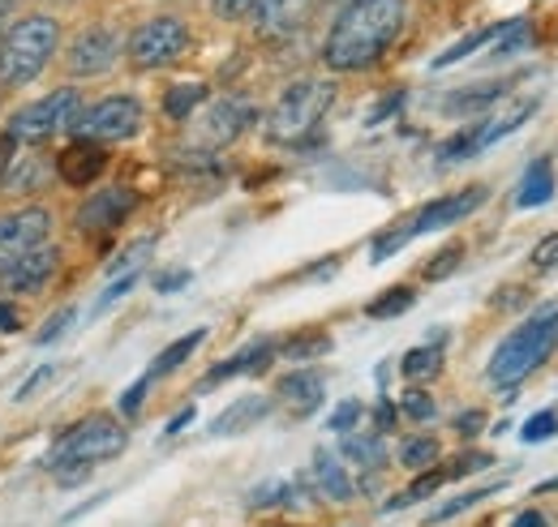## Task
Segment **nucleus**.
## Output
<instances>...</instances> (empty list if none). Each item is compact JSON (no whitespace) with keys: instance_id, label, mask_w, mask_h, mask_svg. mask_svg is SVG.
I'll use <instances>...</instances> for the list:
<instances>
[{"instance_id":"33","label":"nucleus","mask_w":558,"mask_h":527,"mask_svg":"<svg viewBox=\"0 0 558 527\" xmlns=\"http://www.w3.org/2000/svg\"><path fill=\"white\" fill-rule=\"evenodd\" d=\"M489 493H498V489H494V485H489V489H469V493H460V498H451V502H442V506H438V511H434V515H429L425 524H442V519H456L460 511H469V506H477V502H486Z\"/></svg>"},{"instance_id":"17","label":"nucleus","mask_w":558,"mask_h":527,"mask_svg":"<svg viewBox=\"0 0 558 527\" xmlns=\"http://www.w3.org/2000/svg\"><path fill=\"white\" fill-rule=\"evenodd\" d=\"M276 391H279V403H283L292 416H310V412L323 403V395H327V382H323L318 369H301V373H288Z\"/></svg>"},{"instance_id":"49","label":"nucleus","mask_w":558,"mask_h":527,"mask_svg":"<svg viewBox=\"0 0 558 527\" xmlns=\"http://www.w3.org/2000/svg\"><path fill=\"white\" fill-rule=\"evenodd\" d=\"M482 425H486V416H482V412H464V416L456 420V429H460L464 438H473V433H482Z\"/></svg>"},{"instance_id":"42","label":"nucleus","mask_w":558,"mask_h":527,"mask_svg":"<svg viewBox=\"0 0 558 527\" xmlns=\"http://www.w3.org/2000/svg\"><path fill=\"white\" fill-rule=\"evenodd\" d=\"M400 407H404V416H409V420H429V416H434V399L425 395V391H409Z\"/></svg>"},{"instance_id":"7","label":"nucleus","mask_w":558,"mask_h":527,"mask_svg":"<svg viewBox=\"0 0 558 527\" xmlns=\"http://www.w3.org/2000/svg\"><path fill=\"white\" fill-rule=\"evenodd\" d=\"M190 48V26L181 17H150L125 44V57L134 69H163Z\"/></svg>"},{"instance_id":"34","label":"nucleus","mask_w":558,"mask_h":527,"mask_svg":"<svg viewBox=\"0 0 558 527\" xmlns=\"http://www.w3.org/2000/svg\"><path fill=\"white\" fill-rule=\"evenodd\" d=\"M477 137H482V121L477 125H469L464 133H456L442 150H438V159L442 163H456V159H469V155H477Z\"/></svg>"},{"instance_id":"48","label":"nucleus","mask_w":558,"mask_h":527,"mask_svg":"<svg viewBox=\"0 0 558 527\" xmlns=\"http://www.w3.org/2000/svg\"><path fill=\"white\" fill-rule=\"evenodd\" d=\"M44 382H52V365H44V369H35V373L26 378V387L17 391V399H31V395H35V391H39V387H44Z\"/></svg>"},{"instance_id":"28","label":"nucleus","mask_w":558,"mask_h":527,"mask_svg":"<svg viewBox=\"0 0 558 527\" xmlns=\"http://www.w3.org/2000/svg\"><path fill=\"white\" fill-rule=\"evenodd\" d=\"M327 352H331V334L327 330H305V334H292L283 343L288 360H314V356H327Z\"/></svg>"},{"instance_id":"15","label":"nucleus","mask_w":558,"mask_h":527,"mask_svg":"<svg viewBox=\"0 0 558 527\" xmlns=\"http://www.w3.org/2000/svg\"><path fill=\"white\" fill-rule=\"evenodd\" d=\"M486 201V189H464V194H451V198H438L429 206H421L417 219L409 223V236H421V232H438V228H451L460 219H469L477 206Z\"/></svg>"},{"instance_id":"29","label":"nucleus","mask_w":558,"mask_h":527,"mask_svg":"<svg viewBox=\"0 0 558 527\" xmlns=\"http://www.w3.org/2000/svg\"><path fill=\"white\" fill-rule=\"evenodd\" d=\"M344 455L352 463H361V467H383L387 463V451H383V442L374 433H349L344 438Z\"/></svg>"},{"instance_id":"1","label":"nucleus","mask_w":558,"mask_h":527,"mask_svg":"<svg viewBox=\"0 0 558 527\" xmlns=\"http://www.w3.org/2000/svg\"><path fill=\"white\" fill-rule=\"evenodd\" d=\"M409 17V0H361L344 13H336L331 35L323 44V61L336 73L374 65L404 30Z\"/></svg>"},{"instance_id":"43","label":"nucleus","mask_w":558,"mask_h":527,"mask_svg":"<svg viewBox=\"0 0 558 527\" xmlns=\"http://www.w3.org/2000/svg\"><path fill=\"white\" fill-rule=\"evenodd\" d=\"M533 266H537V270H555L558 266V232L555 236H546V241L533 249Z\"/></svg>"},{"instance_id":"14","label":"nucleus","mask_w":558,"mask_h":527,"mask_svg":"<svg viewBox=\"0 0 558 527\" xmlns=\"http://www.w3.org/2000/svg\"><path fill=\"white\" fill-rule=\"evenodd\" d=\"M310 13H314V0H258L254 30L263 39H288L310 22Z\"/></svg>"},{"instance_id":"18","label":"nucleus","mask_w":558,"mask_h":527,"mask_svg":"<svg viewBox=\"0 0 558 527\" xmlns=\"http://www.w3.org/2000/svg\"><path fill=\"white\" fill-rule=\"evenodd\" d=\"M48 181H52V168H48L44 155H17V159L9 163L0 189H9V194H39Z\"/></svg>"},{"instance_id":"56","label":"nucleus","mask_w":558,"mask_h":527,"mask_svg":"<svg viewBox=\"0 0 558 527\" xmlns=\"http://www.w3.org/2000/svg\"><path fill=\"white\" fill-rule=\"evenodd\" d=\"M327 4H331L336 13H344V9H352V4H361V0H327Z\"/></svg>"},{"instance_id":"16","label":"nucleus","mask_w":558,"mask_h":527,"mask_svg":"<svg viewBox=\"0 0 558 527\" xmlns=\"http://www.w3.org/2000/svg\"><path fill=\"white\" fill-rule=\"evenodd\" d=\"M108 168V155L95 146V142H73L65 146L61 155H57V176L65 181V185H90V181H99V172Z\"/></svg>"},{"instance_id":"6","label":"nucleus","mask_w":558,"mask_h":527,"mask_svg":"<svg viewBox=\"0 0 558 527\" xmlns=\"http://www.w3.org/2000/svg\"><path fill=\"white\" fill-rule=\"evenodd\" d=\"M77 117H82V95H77L73 86H61V90H52L48 99L22 108V112L9 121V137H13V142H26V146H39V142H48L52 133L70 130Z\"/></svg>"},{"instance_id":"40","label":"nucleus","mask_w":558,"mask_h":527,"mask_svg":"<svg viewBox=\"0 0 558 527\" xmlns=\"http://www.w3.org/2000/svg\"><path fill=\"white\" fill-rule=\"evenodd\" d=\"M134 283H138V270H134V274H121V279H117V283H112V287H108V292L95 301V314H104L108 305H117L121 296H130V292H134Z\"/></svg>"},{"instance_id":"35","label":"nucleus","mask_w":558,"mask_h":527,"mask_svg":"<svg viewBox=\"0 0 558 527\" xmlns=\"http://www.w3.org/2000/svg\"><path fill=\"white\" fill-rule=\"evenodd\" d=\"M150 249H155V236H142V241H134V245H130L117 262L108 266V270H112V274H134V270L146 262V254H150Z\"/></svg>"},{"instance_id":"12","label":"nucleus","mask_w":558,"mask_h":527,"mask_svg":"<svg viewBox=\"0 0 558 527\" xmlns=\"http://www.w3.org/2000/svg\"><path fill=\"white\" fill-rule=\"evenodd\" d=\"M117 57H121V35H117L112 26H86L70 44V69L77 77H82V73L90 77V73L112 69Z\"/></svg>"},{"instance_id":"25","label":"nucleus","mask_w":558,"mask_h":527,"mask_svg":"<svg viewBox=\"0 0 558 527\" xmlns=\"http://www.w3.org/2000/svg\"><path fill=\"white\" fill-rule=\"evenodd\" d=\"M203 99H207V86H203V82H181V86H172V90L163 95V112H168L172 121H190Z\"/></svg>"},{"instance_id":"8","label":"nucleus","mask_w":558,"mask_h":527,"mask_svg":"<svg viewBox=\"0 0 558 527\" xmlns=\"http://www.w3.org/2000/svg\"><path fill=\"white\" fill-rule=\"evenodd\" d=\"M73 130L86 142H125L142 130V103L130 95H108L95 108H82Z\"/></svg>"},{"instance_id":"50","label":"nucleus","mask_w":558,"mask_h":527,"mask_svg":"<svg viewBox=\"0 0 558 527\" xmlns=\"http://www.w3.org/2000/svg\"><path fill=\"white\" fill-rule=\"evenodd\" d=\"M279 493H283V485H263V489H254V506H267V502H279Z\"/></svg>"},{"instance_id":"30","label":"nucleus","mask_w":558,"mask_h":527,"mask_svg":"<svg viewBox=\"0 0 558 527\" xmlns=\"http://www.w3.org/2000/svg\"><path fill=\"white\" fill-rule=\"evenodd\" d=\"M400 463L413 467V471H429V467L438 463V442H434V438H409V442L400 446Z\"/></svg>"},{"instance_id":"24","label":"nucleus","mask_w":558,"mask_h":527,"mask_svg":"<svg viewBox=\"0 0 558 527\" xmlns=\"http://www.w3.org/2000/svg\"><path fill=\"white\" fill-rule=\"evenodd\" d=\"M537 112V99H524V103H515L511 112H502V117H494V121H482V137H477V150H486L494 146L498 137H507L511 130H520L529 117Z\"/></svg>"},{"instance_id":"31","label":"nucleus","mask_w":558,"mask_h":527,"mask_svg":"<svg viewBox=\"0 0 558 527\" xmlns=\"http://www.w3.org/2000/svg\"><path fill=\"white\" fill-rule=\"evenodd\" d=\"M400 369H404V378H429V373H438L442 369V352L438 347H413L404 360H400Z\"/></svg>"},{"instance_id":"47","label":"nucleus","mask_w":558,"mask_h":527,"mask_svg":"<svg viewBox=\"0 0 558 527\" xmlns=\"http://www.w3.org/2000/svg\"><path fill=\"white\" fill-rule=\"evenodd\" d=\"M400 103H404V90H396V95H387V99H383V103H378V108L369 112V125H378V121H387V117H391V112H396Z\"/></svg>"},{"instance_id":"13","label":"nucleus","mask_w":558,"mask_h":527,"mask_svg":"<svg viewBox=\"0 0 558 527\" xmlns=\"http://www.w3.org/2000/svg\"><path fill=\"white\" fill-rule=\"evenodd\" d=\"M254 103H245V99H219V103H210L207 112H203V121H198V142H207V146H228V142H236L241 133L254 125Z\"/></svg>"},{"instance_id":"52","label":"nucleus","mask_w":558,"mask_h":527,"mask_svg":"<svg viewBox=\"0 0 558 527\" xmlns=\"http://www.w3.org/2000/svg\"><path fill=\"white\" fill-rule=\"evenodd\" d=\"M391 420H396V407H391V403L383 399V403H378V429L387 433V429H391Z\"/></svg>"},{"instance_id":"58","label":"nucleus","mask_w":558,"mask_h":527,"mask_svg":"<svg viewBox=\"0 0 558 527\" xmlns=\"http://www.w3.org/2000/svg\"><path fill=\"white\" fill-rule=\"evenodd\" d=\"M13 9V0H0V22H4V13Z\"/></svg>"},{"instance_id":"26","label":"nucleus","mask_w":558,"mask_h":527,"mask_svg":"<svg viewBox=\"0 0 558 527\" xmlns=\"http://www.w3.org/2000/svg\"><path fill=\"white\" fill-rule=\"evenodd\" d=\"M502 26H507V22H498V26H482L477 35H464V39H460L456 48H447V52H438V57H434V69L460 65V61H464V57H473L477 48H486V44H494V39L502 35Z\"/></svg>"},{"instance_id":"51","label":"nucleus","mask_w":558,"mask_h":527,"mask_svg":"<svg viewBox=\"0 0 558 527\" xmlns=\"http://www.w3.org/2000/svg\"><path fill=\"white\" fill-rule=\"evenodd\" d=\"M9 163H13V137L4 133V137H0V181H4V172H9Z\"/></svg>"},{"instance_id":"3","label":"nucleus","mask_w":558,"mask_h":527,"mask_svg":"<svg viewBox=\"0 0 558 527\" xmlns=\"http://www.w3.org/2000/svg\"><path fill=\"white\" fill-rule=\"evenodd\" d=\"M61 44V22L48 13H31L17 26H9V35L0 39V86H26L39 77V69L52 61Z\"/></svg>"},{"instance_id":"37","label":"nucleus","mask_w":558,"mask_h":527,"mask_svg":"<svg viewBox=\"0 0 558 527\" xmlns=\"http://www.w3.org/2000/svg\"><path fill=\"white\" fill-rule=\"evenodd\" d=\"M409 241H413V236H409V228H400V232H387V236H378V241H374L369 258H374V262H387V258H391L400 245H409Z\"/></svg>"},{"instance_id":"20","label":"nucleus","mask_w":558,"mask_h":527,"mask_svg":"<svg viewBox=\"0 0 558 527\" xmlns=\"http://www.w3.org/2000/svg\"><path fill=\"white\" fill-rule=\"evenodd\" d=\"M511 90V82H486V86H464V90H456V95H447L442 99V108L451 112V117H482L494 99H502Z\"/></svg>"},{"instance_id":"5","label":"nucleus","mask_w":558,"mask_h":527,"mask_svg":"<svg viewBox=\"0 0 558 527\" xmlns=\"http://www.w3.org/2000/svg\"><path fill=\"white\" fill-rule=\"evenodd\" d=\"M125 451V429L108 416H90V420H77L70 433L52 446L48 455V467L52 471H65V476H86L95 463L117 459Z\"/></svg>"},{"instance_id":"54","label":"nucleus","mask_w":558,"mask_h":527,"mask_svg":"<svg viewBox=\"0 0 558 527\" xmlns=\"http://www.w3.org/2000/svg\"><path fill=\"white\" fill-rule=\"evenodd\" d=\"M511 527H546V515H537V511H524V515H520V519H515Z\"/></svg>"},{"instance_id":"10","label":"nucleus","mask_w":558,"mask_h":527,"mask_svg":"<svg viewBox=\"0 0 558 527\" xmlns=\"http://www.w3.org/2000/svg\"><path fill=\"white\" fill-rule=\"evenodd\" d=\"M57 266H61V249L57 245H39V249H31V254H22V258H13L9 266H0V287L9 292V296H26V292H39L52 274H57Z\"/></svg>"},{"instance_id":"2","label":"nucleus","mask_w":558,"mask_h":527,"mask_svg":"<svg viewBox=\"0 0 558 527\" xmlns=\"http://www.w3.org/2000/svg\"><path fill=\"white\" fill-rule=\"evenodd\" d=\"M555 347H558V305H546V309H537L529 322H520V327L494 347V356H489V382L502 387V391H511Z\"/></svg>"},{"instance_id":"21","label":"nucleus","mask_w":558,"mask_h":527,"mask_svg":"<svg viewBox=\"0 0 558 527\" xmlns=\"http://www.w3.org/2000/svg\"><path fill=\"white\" fill-rule=\"evenodd\" d=\"M271 356H276V343H271V339H263V343H254V347L236 352L232 360L215 365V369L207 373V387H215V382H223V378H236V373H263V369L271 365Z\"/></svg>"},{"instance_id":"39","label":"nucleus","mask_w":558,"mask_h":527,"mask_svg":"<svg viewBox=\"0 0 558 527\" xmlns=\"http://www.w3.org/2000/svg\"><path fill=\"white\" fill-rule=\"evenodd\" d=\"M361 420V403L356 399H344L336 412H331V420H327V429H336V433H352V425Z\"/></svg>"},{"instance_id":"41","label":"nucleus","mask_w":558,"mask_h":527,"mask_svg":"<svg viewBox=\"0 0 558 527\" xmlns=\"http://www.w3.org/2000/svg\"><path fill=\"white\" fill-rule=\"evenodd\" d=\"M210 9H215V17L236 22V17H250L258 9V0H210Z\"/></svg>"},{"instance_id":"44","label":"nucleus","mask_w":558,"mask_h":527,"mask_svg":"<svg viewBox=\"0 0 558 527\" xmlns=\"http://www.w3.org/2000/svg\"><path fill=\"white\" fill-rule=\"evenodd\" d=\"M70 322H73V309H61V314H57V318H52V322H48V327L39 330V334H35V339H39V343H52V339H61V334H65V330H70Z\"/></svg>"},{"instance_id":"57","label":"nucleus","mask_w":558,"mask_h":527,"mask_svg":"<svg viewBox=\"0 0 558 527\" xmlns=\"http://www.w3.org/2000/svg\"><path fill=\"white\" fill-rule=\"evenodd\" d=\"M537 493H558V476L555 480H542V485H537Z\"/></svg>"},{"instance_id":"53","label":"nucleus","mask_w":558,"mask_h":527,"mask_svg":"<svg viewBox=\"0 0 558 527\" xmlns=\"http://www.w3.org/2000/svg\"><path fill=\"white\" fill-rule=\"evenodd\" d=\"M190 420H194V407H185V412H177V416H172V425H168V433H181V429H185Z\"/></svg>"},{"instance_id":"32","label":"nucleus","mask_w":558,"mask_h":527,"mask_svg":"<svg viewBox=\"0 0 558 527\" xmlns=\"http://www.w3.org/2000/svg\"><path fill=\"white\" fill-rule=\"evenodd\" d=\"M413 287H391V292H383L378 301H369V318H396V314H404V309H413Z\"/></svg>"},{"instance_id":"46","label":"nucleus","mask_w":558,"mask_h":527,"mask_svg":"<svg viewBox=\"0 0 558 527\" xmlns=\"http://www.w3.org/2000/svg\"><path fill=\"white\" fill-rule=\"evenodd\" d=\"M146 387H150V373H146V378H138V382L125 391V399H121V412H125V416H134V412L142 407V395H146Z\"/></svg>"},{"instance_id":"11","label":"nucleus","mask_w":558,"mask_h":527,"mask_svg":"<svg viewBox=\"0 0 558 527\" xmlns=\"http://www.w3.org/2000/svg\"><path fill=\"white\" fill-rule=\"evenodd\" d=\"M138 206V194L125 189V185H112V189H99L77 206V228L82 232H112L130 219V210Z\"/></svg>"},{"instance_id":"45","label":"nucleus","mask_w":558,"mask_h":527,"mask_svg":"<svg viewBox=\"0 0 558 527\" xmlns=\"http://www.w3.org/2000/svg\"><path fill=\"white\" fill-rule=\"evenodd\" d=\"M190 283V270H163L155 274V292H181Z\"/></svg>"},{"instance_id":"19","label":"nucleus","mask_w":558,"mask_h":527,"mask_svg":"<svg viewBox=\"0 0 558 527\" xmlns=\"http://www.w3.org/2000/svg\"><path fill=\"white\" fill-rule=\"evenodd\" d=\"M267 412H271V399H263V395L236 399L228 412H219V416H215L210 433H215V438H228V433H245V429H250V425H258Z\"/></svg>"},{"instance_id":"27","label":"nucleus","mask_w":558,"mask_h":527,"mask_svg":"<svg viewBox=\"0 0 558 527\" xmlns=\"http://www.w3.org/2000/svg\"><path fill=\"white\" fill-rule=\"evenodd\" d=\"M203 339H207V330H190L185 339H177V343H172V347H168V352H163V356L150 365V378H163V373L181 369V365H185V360H190V356L203 347Z\"/></svg>"},{"instance_id":"4","label":"nucleus","mask_w":558,"mask_h":527,"mask_svg":"<svg viewBox=\"0 0 558 527\" xmlns=\"http://www.w3.org/2000/svg\"><path fill=\"white\" fill-rule=\"evenodd\" d=\"M331 103H336V82H327V77H301V82H292L279 95L271 117H267V137L283 142V146L310 137V133L323 125V117L331 112Z\"/></svg>"},{"instance_id":"36","label":"nucleus","mask_w":558,"mask_h":527,"mask_svg":"<svg viewBox=\"0 0 558 527\" xmlns=\"http://www.w3.org/2000/svg\"><path fill=\"white\" fill-rule=\"evenodd\" d=\"M555 433H558L555 412H537V416H533V420L520 429V438H524V442H546V438H555Z\"/></svg>"},{"instance_id":"55","label":"nucleus","mask_w":558,"mask_h":527,"mask_svg":"<svg viewBox=\"0 0 558 527\" xmlns=\"http://www.w3.org/2000/svg\"><path fill=\"white\" fill-rule=\"evenodd\" d=\"M17 327V309L13 305H0V330H13Z\"/></svg>"},{"instance_id":"38","label":"nucleus","mask_w":558,"mask_h":527,"mask_svg":"<svg viewBox=\"0 0 558 527\" xmlns=\"http://www.w3.org/2000/svg\"><path fill=\"white\" fill-rule=\"evenodd\" d=\"M460 258H464V249L460 245H451V249H442L434 262H425V279H447L456 266H460Z\"/></svg>"},{"instance_id":"23","label":"nucleus","mask_w":558,"mask_h":527,"mask_svg":"<svg viewBox=\"0 0 558 527\" xmlns=\"http://www.w3.org/2000/svg\"><path fill=\"white\" fill-rule=\"evenodd\" d=\"M314 480H318V489H323L331 502H349L352 498L349 471H344V463L336 459L331 451H318V455H314Z\"/></svg>"},{"instance_id":"22","label":"nucleus","mask_w":558,"mask_h":527,"mask_svg":"<svg viewBox=\"0 0 558 527\" xmlns=\"http://www.w3.org/2000/svg\"><path fill=\"white\" fill-rule=\"evenodd\" d=\"M555 198V172H550V159H533L520 189H515V206L520 210H533V206H546Z\"/></svg>"},{"instance_id":"9","label":"nucleus","mask_w":558,"mask_h":527,"mask_svg":"<svg viewBox=\"0 0 558 527\" xmlns=\"http://www.w3.org/2000/svg\"><path fill=\"white\" fill-rule=\"evenodd\" d=\"M48 236H52V210H44V206H26V210H13V215H0V266L39 249Z\"/></svg>"}]
</instances>
